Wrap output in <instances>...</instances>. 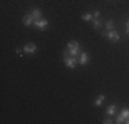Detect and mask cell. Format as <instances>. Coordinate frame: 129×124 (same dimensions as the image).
Masks as SVG:
<instances>
[{
  "label": "cell",
  "mask_w": 129,
  "mask_h": 124,
  "mask_svg": "<svg viewBox=\"0 0 129 124\" xmlns=\"http://www.w3.org/2000/svg\"><path fill=\"white\" fill-rule=\"evenodd\" d=\"M102 35H103V36H107V37H109V40H110L111 43H117L119 39H121V36H119V33L117 32L115 29H113V30H109V32H103Z\"/></svg>",
  "instance_id": "3"
},
{
  "label": "cell",
  "mask_w": 129,
  "mask_h": 124,
  "mask_svg": "<svg viewBox=\"0 0 129 124\" xmlns=\"http://www.w3.org/2000/svg\"><path fill=\"white\" fill-rule=\"evenodd\" d=\"M125 123H126V124H129V117H128L126 120H125Z\"/></svg>",
  "instance_id": "18"
},
{
  "label": "cell",
  "mask_w": 129,
  "mask_h": 124,
  "mask_svg": "<svg viewBox=\"0 0 129 124\" xmlns=\"http://www.w3.org/2000/svg\"><path fill=\"white\" fill-rule=\"evenodd\" d=\"M125 30H126V33L129 35V19L126 21V24H125Z\"/></svg>",
  "instance_id": "16"
},
{
  "label": "cell",
  "mask_w": 129,
  "mask_h": 124,
  "mask_svg": "<svg viewBox=\"0 0 129 124\" xmlns=\"http://www.w3.org/2000/svg\"><path fill=\"white\" fill-rule=\"evenodd\" d=\"M99 15H100V12L98 11V10H95V11H93V18H99Z\"/></svg>",
  "instance_id": "17"
},
{
  "label": "cell",
  "mask_w": 129,
  "mask_h": 124,
  "mask_svg": "<svg viewBox=\"0 0 129 124\" xmlns=\"http://www.w3.org/2000/svg\"><path fill=\"white\" fill-rule=\"evenodd\" d=\"M80 52H81V50H80V43L77 42V40H70V42L67 43V47L63 51V54L72 55V57H77L78 58Z\"/></svg>",
  "instance_id": "1"
},
{
  "label": "cell",
  "mask_w": 129,
  "mask_h": 124,
  "mask_svg": "<svg viewBox=\"0 0 129 124\" xmlns=\"http://www.w3.org/2000/svg\"><path fill=\"white\" fill-rule=\"evenodd\" d=\"M89 62V54L88 52H80L78 55V64L80 65H87Z\"/></svg>",
  "instance_id": "7"
},
{
  "label": "cell",
  "mask_w": 129,
  "mask_h": 124,
  "mask_svg": "<svg viewBox=\"0 0 129 124\" xmlns=\"http://www.w3.org/2000/svg\"><path fill=\"white\" fill-rule=\"evenodd\" d=\"M102 123H103V124H111V123H114V121H113L111 119H109V117H107V119H104Z\"/></svg>",
  "instance_id": "15"
},
{
  "label": "cell",
  "mask_w": 129,
  "mask_h": 124,
  "mask_svg": "<svg viewBox=\"0 0 129 124\" xmlns=\"http://www.w3.org/2000/svg\"><path fill=\"white\" fill-rule=\"evenodd\" d=\"M30 15L33 17V19H35V21H37V19H40V18H43V11L40 10V8L35 7V8L30 10Z\"/></svg>",
  "instance_id": "8"
},
{
  "label": "cell",
  "mask_w": 129,
  "mask_h": 124,
  "mask_svg": "<svg viewBox=\"0 0 129 124\" xmlns=\"http://www.w3.org/2000/svg\"><path fill=\"white\" fill-rule=\"evenodd\" d=\"M128 117H129V109H128V108H124V109H122V112H121V114L117 117V121H115V123L122 124V123H125V120H126Z\"/></svg>",
  "instance_id": "4"
},
{
  "label": "cell",
  "mask_w": 129,
  "mask_h": 124,
  "mask_svg": "<svg viewBox=\"0 0 129 124\" xmlns=\"http://www.w3.org/2000/svg\"><path fill=\"white\" fill-rule=\"evenodd\" d=\"M35 25L37 29H40V30H45V28L48 26V21L45 19V18H40V19H37V21H35Z\"/></svg>",
  "instance_id": "5"
},
{
  "label": "cell",
  "mask_w": 129,
  "mask_h": 124,
  "mask_svg": "<svg viewBox=\"0 0 129 124\" xmlns=\"http://www.w3.org/2000/svg\"><path fill=\"white\" fill-rule=\"evenodd\" d=\"M36 50H37V47H36L35 43H27V44H25V47H23V52L32 55V54L36 52Z\"/></svg>",
  "instance_id": "6"
},
{
  "label": "cell",
  "mask_w": 129,
  "mask_h": 124,
  "mask_svg": "<svg viewBox=\"0 0 129 124\" xmlns=\"http://www.w3.org/2000/svg\"><path fill=\"white\" fill-rule=\"evenodd\" d=\"M63 62L69 69H74L78 64V58L77 57H72V55H66L63 54Z\"/></svg>",
  "instance_id": "2"
},
{
  "label": "cell",
  "mask_w": 129,
  "mask_h": 124,
  "mask_svg": "<svg viewBox=\"0 0 129 124\" xmlns=\"http://www.w3.org/2000/svg\"><path fill=\"white\" fill-rule=\"evenodd\" d=\"M81 18H82L84 21H92V19H93V15H91V14H84Z\"/></svg>",
  "instance_id": "14"
},
{
  "label": "cell",
  "mask_w": 129,
  "mask_h": 124,
  "mask_svg": "<svg viewBox=\"0 0 129 124\" xmlns=\"http://www.w3.org/2000/svg\"><path fill=\"white\" fill-rule=\"evenodd\" d=\"M115 110H117V106H115V105H110V106L107 108V114H110V116H111V114L115 113Z\"/></svg>",
  "instance_id": "13"
},
{
  "label": "cell",
  "mask_w": 129,
  "mask_h": 124,
  "mask_svg": "<svg viewBox=\"0 0 129 124\" xmlns=\"http://www.w3.org/2000/svg\"><path fill=\"white\" fill-rule=\"evenodd\" d=\"M103 101H104V95L100 94V95H98V97H96V99H95V102H93V105H95V106H100V105L103 104Z\"/></svg>",
  "instance_id": "10"
},
{
  "label": "cell",
  "mask_w": 129,
  "mask_h": 124,
  "mask_svg": "<svg viewBox=\"0 0 129 124\" xmlns=\"http://www.w3.org/2000/svg\"><path fill=\"white\" fill-rule=\"evenodd\" d=\"M22 22H23V25H25V26H30V25L35 24V19H33V17L30 15V12H29V14H26L25 17H23Z\"/></svg>",
  "instance_id": "9"
},
{
  "label": "cell",
  "mask_w": 129,
  "mask_h": 124,
  "mask_svg": "<svg viewBox=\"0 0 129 124\" xmlns=\"http://www.w3.org/2000/svg\"><path fill=\"white\" fill-rule=\"evenodd\" d=\"M92 25H93L95 29H100V28H102V21H100L99 18H93V19H92Z\"/></svg>",
  "instance_id": "11"
},
{
  "label": "cell",
  "mask_w": 129,
  "mask_h": 124,
  "mask_svg": "<svg viewBox=\"0 0 129 124\" xmlns=\"http://www.w3.org/2000/svg\"><path fill=\"white\" fill-rule=\"evenodd\" d=\"M106 29H107V32L114 29V21H113V19H109V21H107V22H106Z\"/></svg>",
  "instance_id": "12"
}]
</instances>
